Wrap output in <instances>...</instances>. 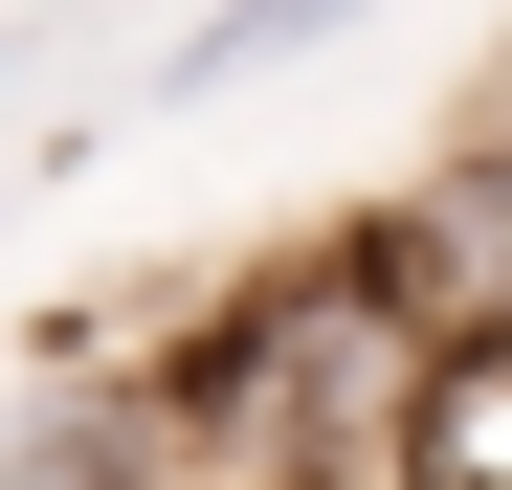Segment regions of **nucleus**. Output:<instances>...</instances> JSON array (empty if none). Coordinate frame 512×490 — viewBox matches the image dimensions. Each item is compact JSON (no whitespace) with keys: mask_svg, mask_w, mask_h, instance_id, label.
Instances as JSON below:
<instances>
[{"mask_svg":"<svg viewBox=\"0 0 512 490\" xmlns=\"http://www.w3.org/2000/svg\"><path fill=\"white\" fill-rule=\"evenodd\" d=\"M179 468H223V446H201V401L156 379V357L134 379H45L23 446H0V490H179Z\"/></svg>","mask_w":512,"mask_h":490,"instance_id":"1","label":"nucleus"},{"mask_svg":"<svg viewBox=\"0 0 512 490\" xmlns=\"http://www.w3.org/2000/svg\"><path fill=\"white\" fill-rule=\"evenodd\" d=\"M379 245H401V290L446 312V335H512V112H490V134H468V156H446V179H423Z\"/></svg>","mask_w":512,"mask_h":490,"instance_id":"2","label":"nucleus"},{"mask_svg":"<svg viewBox=\"0 0 512 490\" xmlns=\"http://www.w3.org/2000/svg\"><path fill=\"white\" fill-rule=\"evenodd\" d=\"M379 490H512V335H446V357H423Z\"/></svg>","mask_w":512,"mask_h":490,"instance_id":"3","label":"nucleus"},{"mask_svg":"<svg viewBox=\"0 0 512 490\" xmlns=\"http://www.w3.org/2000/svg\"><path fill=\"white\" fill-rule=\"evenodd\" d=\"M334 23H379V0H223V23L179 45V90H245V67H290V45H334Z\"/></svg>","mask_w":512,"mask_h":490,"instance_id":"4","label":"nucleus"}]
</instances>
